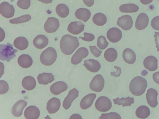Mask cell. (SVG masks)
Here are the masks:
<instances>
[{
	"instance_id": "cell-1",
	"label": "cell",
	"mask_w": 159,
	"mask_h": 119,
	"mask_svg": "<svg viewBox=\"0 0 159 119\" xmlns=\"http://www.w3.org/2000/svg\"><path fill=\"white\" fill-rule=\"evenodd\" d=\"M79 45L77 37L69 34L63 36L60 42V47L62 52L67 55L72 54Z\"/></svg>"
},
{
	"instance_id": "cell-2",
	"label": "cell",
	"mask_w": 159,
	"mask_h": 119,
	"mask_svg": "<svg viewBox=\"0 0 159 119\" xmlns=\"http://www.w3.org/2000/svg\"><path fill=\"white\" fill-rule=\"evenodd\" d=\"M147 86V82L144 78L138 76L134 78L129 85L130 92L135 96H140L145 92Z\"/></svg>"
},
{
	"instance_id": "cell-3",
	"label": "cell",
	"mask_w": 159,
	"mask_h": 119,
	"mask_svg": "<svg viewBox=\"0 0 159 119\" xmlns=\"http://www.w3.org/2000/svg\"><path fill=\"white\" fill-rule=\"evenodd\" d=\"M57 58V53L55 50L52 47H49L41 54L40 60L44 65L50 66L53 64Z\"/></svg>"
},
{
	"instance_id": "cell-4",
	"label": "cell",
	"mask_w": 159,
	"mask_h": 119,
	"mask_svg": "<svg viewBox=\"0 0 159 119\" xmlns=\"http://www.w3.org/2000/svg\"><path fill=\"white\" fill-rule=\"evenodd\" d=\"M0 49V60L7 62L15 57L17 51V50L13 48L12 45L9 43L1 44Z\"/></svg>"
},
{
	"instance_id": "cell-5",
	"label": "cell",
	"mask_w": 159,
	"mask_h": 119,
	"mask_svg": "<svg viewBox=\"0 0 159 119\" xmlns=\"http://www.w3.org/2000/svg\"><path fill=\"white\" fill-rule=\"evenodd\" d=\"M112 106L111 102L110 99L105 96L98 97L95 103L96 109L101 112H106L109 110Z\"/></svg>"
},
{
	"instance_id": "cell-6",
	"label": "cell",
	"mask_w": 159,
	"mask_h": 119,
	"mask_svg": "<svg viewBox=\"0 0 159 119\" xmlns=\"http://www.w3.org/2000/svg\"><path fill=\"white\" fill-rule=\"evenodd\" d=\"M104 86V80L103 77L100 74L95 76L92 80L89 87L93 91L97 92L101 91Z\"/></svg>"
},
{
	"instance_id": "cell-7",
	"label": "cell",
	"mask_w": 159,
	"mask_h": 119,
	"mask_svg": "<svg viewBox=\"0 0 159 119\" xmlns=\"http://www.w3.org/2000/svg\"><path fill=\"white\" fill-rule=\"evenodd\" d=\"M89 54L87 48L82 47L79 48L72 56L71 62L74 65L77 64L81 62L82 59L86 57Z\"/></svg>"
},
{
	"instance_id": "cell-8",
	"label": "cell",
	"mask_w": 159,
	"mask_h": 119,
	"mask_svg": "<svg viewBox=\"0 0 159 119\" xmlns=\"http://www.w3.org/2000/svg\"><path fill=\"white\" fill-rule=\"evenodd\" d=\"M15 9L13 6L6 2H2L0 5V13L4 17L9 18L13 16Z\"/></svg>"
},
{
	"instance_id": "cell-9",
	"label": "cell",
	"mask_w": 159,
	"mask_h": 119,
	"mask_svg": "<svg viewBox=\"0 0 159 119\" xmlns=\"http://www.w3.org/2000/svg\"><path fill=\"white\" fill-rule=\"evenodd\" d=\"M117 25L125 30L130 29L132 27L133 20L132 17L129 15H122L118 19Z\"/></svg>"
},
{
	"instance_id": "cell-10",
	"label": "cell",
	"mask_w": 159,
	"mask_h": 119,
	"mask_svg": "<svg viewBox=\"0 0 159 119\" xmlns=\"http://www.w3.org/2000/svg\"><path fill=\"white\" fill-rule=\"evenodd\" d=\"M59 26V20L53 17H48L44 26L45 30L48 33H52L56 31Z\"/></svg>"
},
{
	"instance_id": "cell-11",
	"label": "cell",
	"mask_w": 159,
	"mask_h": 119,
	"mask_svg": "<svg viewBox=\"0 0 159 119\" xmlns=\"http://www.w3.org/2000/svg\"><path fill=\"white\" fill-rule=\"evenodd\" d=\"M108 40L112 43L117 42L120 40L122 37V33L119 29L112 27L110 29L107 33Z\"/></svg>"
},
{
	"instance_id": "cell-12",
	"label": "cell",
	"mask_w": 159,
	"mask_h": 119,
	"mask_svg": "<svg viewBox=\"0 0 159 119\" xmlns=\"http://www.w3.org/2000/svg\"><path fill=\"white\" fill-rule=\"evenodd\" d=\"M149 18L148 15L144 13H141L136 19L135 27L138 30H142L147 26Z\"/></svg>"
},
{
	"instance_id": "cell-13",
	"label": "cell",
	"mask_w": 159,
	"mask_h": 119,
	"mask_svg": "<svg viewBox=\"0 0 159 119\" xmlns=\"http://www.w3.org/2000/svg\"><path fill=\"white\" fill-rule=\"evenodd\" d=\"M79 93L78 90L75 88L69 91L63 102L62 106L65 109L67 110L70 107L73 101L78 97Z\"/></svg>"
},
{
	"instance_id": "cell-14",
	"label": "cell",
	"mask_w": 159,
	"mask_h": 119,
	"mask_svg": "<svg viewBox=\"0 0 159 119\" xmlns=\"http://www.w3.org/2000/svg\"><path fill=\"white\" fill-rule=\"evenodd\" d=\"M84 25L80 21L71 22L68 25L67 29L69 32L73 35H78L83 31Z\"/></svg>"
},
{
	"instance_id": "cell-15",
	"label": "cell",
	"mask_w": 159,
	"mask_h": 119,
	"mask_svg": "<svg viewBox=\"0 0 159 119\" xmlns=\"http://www.w3.org/2000/svg\"><path fill=\"white\" fill-rule=\"evenodd\" d=\"M158 93L157 91L153 88H150L146 94V98L148 104L151 107L155 108L158 104L157 96Z\"/></svg>"
},
{
	"instance_id": "cell-16",
	"label": "cell",
	"mask_w": 159,
	"mask_h": 119,
	"mask_svg": "<svg viewBox=\"0 0 159 119\" xmlns=\"http://www.w3.org/2000/svg\"><path fill=\"white\" fill-rule=\"evenodd\" d=\"M68 86L66 83L62 81H58L54 83L50 87V90L53 95H57L65 91Z\"/></svg>"
},
{
	"instance_id": "cell-17",
	"label": "cell",
	"mask_w": 159,
	"mask_h": 119,
	"mask_svg": "<svg viewBox=\"0 0 159 119\" xmlns=\"http://www.w3.org/2000/svg\"><path fill=\"white\" fill-rule=\"evenodd\" d=\"M143 64L146 68L150 71H153L157 68V60L155 57L150 55L145 58Z\"/></svg>"
},
{
	"instance_id": "cell-18",
	"label": "cell",
	"mask_w": 159,
	"mask_h": 119,
	"mask_svg": "<svg viewBox=\"0 0 159 119\" xmlns=\"http://www.w3.org/2000/svg\"><path fill=\"white\" fill-rule=\"evenodd\" d=\"M60 105L61 102L59 99L53 97L48 101L46 108L49 113H54L59 110Z\"/></svg>"
},
{
	"instance_id": "cell-19",
	"label": "cell",
	"mask_w": 159,
	"mask_h": 119,
	"mask_svg": "<svg viewBox=\"0 0 159 119\" xmlns=\"http://www.w3.org/2000/svg\"><path fill=\"white\" fill-rule=\"evenodd\" d=\"M39 108L34 106H30L27 107L24 112L25 117L27 119H37L40 115Z\"/></svg>"
},
{
	"instance_id": "cell-20",
	"label": "cell",
	"mask_w": 159,
	"mask_h": 119,
	"mask_svg": "<svg viewBox=\"0 0 159 119\" xmlns=\"http://www.w3.org/2000/svg\"><path fill=\"white\" fill-rule=\"evenodd\" d=\"M27 105L26 101L20 100L17 101L13 105L11 109L12 115L16 117L21 116L23 113L24 108Z\"/></svg>"
},
{
	"instance_id": "cell-21",
	"label": "cell",
	"mask_w": 159,
	"mask_h": 119,
	"mask_svg": "<svg viewBox=\"0 0 159 119\" xmlns=\"http://www.w3.org/2000/svg\"><path fill=\"white\" fill-rule=\"evenodd\" d=\"M83 65L88 70L93 73L98 72L101 68V64L99 62L93 59L84 60Z\"/></svg>"
},
{
	"instance_id": "cell-22",
	"label": "cell",
	"mask_w": 159,
	"mask_h": 119,
	"mask_svg": "<svg viewBox=\"0 0 159 119\" xmlns=\"http://www.w3.org/2000/svg\"><path fill=\"white\" fill-rule=\"evenodd\" d=\"M96 96V95L95 93H91L84 97L80 102L81 108L84 110L89 108L92 105Z\"/></svg>"
},
{
	"instance_id": "cell-23",
	"label": "cell",
	"mask_w": 159,
	"mask_h": 119,
	"mask_svg": "<svg viewBox=\"0 0 159 119\" xmlns=\"http://www.w3.org/2000/svg\"><path fill=\"white\" fill-rule=\"evenodd\" d=\"M48 40L47 37L43 35H39L34 39L33 43L37 48L42 49L45 47L48 44Z\"/></svg>"
},
{
	"instance_id": "cell-24",
	"label": "cell",
	"mask_w": 159,
	"mask_h": 119,
	"mask_svg": "<svg viewBox=\"0 0 159 119\" xmlns=\"http://www.w3.org/2000/svg\"><path fill=\"white\" fill-rule=\"evenodd\" d=\"M91 15L90 11L87 8H80L75 12V15L78 19L84 22L87 21L90 18Z\"/></svg>"
},
{
	"instance_id": "cell-25",
	"label": "cell",
	"mask_w": 159,
	"mask_h": 119,
	"mask_svg": "<svg viewBox=\"0 0 159 119\" xmlns=\"http://www.w3.org/2000/svg\"><path fill=\"white\" fill-rule=\"evenodd\" d=\"M122 56L124 61L126 63L132 64L136 60V55L134 51L132 49L127 48L123 52Z\"/></svg>"
},
{
	"instance_id": "cell-26",
	"label": "cell",
	"mask_w": 159,
	"mask_h": 119,
	"mask_svg": "<svg viewBox=\"0 0 159 119\" xmlns=\"http://www.w3.org/2000/svg\"><path fill=\"white\" fill-rule=\"evenodd\" d=\"M18 63L22 68H27L30 67L33 64L32 58L27 54H22L19 56Z\"/></svg>"
},
{
	"instance_id": "cell-27",
	"label": "cell",
	"mask_w": 159,
	"mask_h": 119,
	"mask_svg": "<svg viewBox=\"0 0 159 119\" xmlns=\"http://www.w3.org/2000/svg\"><path fill=\"white\" fill-rule=\"evenodd\" d=\"M22 85L25 89L28 90H31L35 87L36 82L33 77L28 76L23 79L22 81Z\"/></svg>"
},
{
	"instance_id": "cell-28",
	"label": "cell",
	"mask_w": 159,
	"mask_h": 119,
	"mask_svg": "<svg viewBox=\"0 0 159 119\" xmlns=\"http://www.w3.org/2000/svg\"><path fill=\"white\" fill-rule=\"evenodd\" d=\"M37 79L39 83L43 85H47L54 80V76L51 73H43L39 74Z\"/></svg>"
},
{
	"instance_id": "cell-29",
	"label": "cell",
	"mask_w": 159,
	"mask_h": 119,
	"mask_svg": "<svg viewBox=\"0 0 159 119\" xmlns=\"http://www.w3.org/2000/svg\"><path fill=\"white\" fill-rule=\"evenodd\" d=\"M13 44L16 48L20 50H23L28 47L29 42L27 39L25 37H19L15 39Z\"/></svg>"
},
{
	"instance_id": "cell-30",
	"label": "cell",
	"mask_w": 159,
	"mask_h": 119,
	"mask_svg": "<svg viewBox=\"0 0 159 119\" xmlns=\"http://www.w3.org/2000/svg\"><path fill=\"white\" fill-rule=\"evenodd\" d=\"M119 9L120 11L123 13H135L139 10V7L133 3L125 4L121 5Z\"/></svg>"
},
{
	"instance_id": "cell-31",
	"label": "cell",
	"mask_w": 159,
	"mask_h": 119,
	"mask_svg": "<svg viewBox=\"0 0 159 119\" xmlns=\"http://www.w3.org/2000/svg\"><path fill=\"white\" fill-rule=\"evenodd\" d=\"M150 109L147 106L145 105L139 107L135 111L136 116L141 119L147 118L150 115Z\"/></svg>"
},
{
	"instance_id": "cell-32",
	"label": "cell",
	"mask_w": 159,
	"mask_h": 119,
	"mask_svg": "<svg viewBox=\"0 0 159 119\" xmlns=\"http://www.w3.org/2000/svg\"><path fill=\"white\" fill-rule=\"evenodd\" d=\"M117 53L116 50L113 48L107 49L104 53V57L105 60L110 62L114 61L117 59Z\"/></svg>"
},
{
	"instance_id": "cell-33",
	"label": "cell",
	"mask_w": 159,
	"mask_h": 119,
	"mask_svg": "<svg viewBox=\"0 0 159 119\" xmlns=\"http://www.w3.org/2000/svg\"><path fill=\"white\" fill-rule=\"evenodd\" d=\"M93 21L96 25L99 26L104 25L107 22V18L103 13L98 12L95 14L92 18Z\"/></svg>"
},
{
	"instance_id": "cell-34",
	"label": "cell",
	"mask_w": 159,
	"mask_h": 119,
	"mask_svg": "<svg viewBox=\"0 0 159 119\" xmlns=\"http://www.w3.org/2000/svg\"><path fill=\"white\" fill-rule=\"evenodd\" d=\"M113 101L115 104L121 105L123 107L125 106H130L132 104L134 103V98L129 96L125 98L122 97L120 99L117 97L113 99Z\"/></svg>"
},
{
	"instance_id": "cell-35",
	"label": "cell",
	"mask_w": 159,
	"mask_h": 119,
	"mask_svg": "<svg viewBox=\"0 0 159 119\" xmlns=\"http://www.w3.org/2000/svg\"><path fill=\"white\" fill-rule=\"evenodd\" d=\"M56 11L57 14L59 16L64 18L68 15L69 12V10L68 7L66 4L60 3L57 6Z\"/></svg>"
},
{
	"instance_id": "cell-36",
	"label": "cell",
	"mask_w": 159,
	"mask_h": 119,
	"mask_svg": "<svg viewBox=\"0 0 159 119\" xmlns=\"http://www.w3.org/2000/svg\"><path fill=\"white\" fill-rule=\"evenodd\" d=\"M31 18V17L30 15L26 14L17 18L11 19L9 21L10 23L12 24H20L28 22Z\"/></svg>"
},
{
	"instance_id": "cell-37",
	"label": "cell",
	"mask_w": 159,
	"mask_h": 119,
	"mask_svg": "<svg viewBox=\"0 0 159 119\" xmlns=\"http://www.w3.org/2000/svg\"><path fill=\"white\" fill-rule=\"evenodd\" d=\"M108 42L107 41L105 37L103 36H99L97 39V46L101 50L105 49L108 45Z\"/></svg>"
},
{
	"instance_id": "cell-38",
	"label": "cell",
	"mask_w": 159,
	"mask_h": 119,
	"mask_svg": "<svg viewBox=\"0 0 159 119\" xmlns=\"http://www.w3.org/2000/svg\"><path fill=\"white\" fill-rule=\"evenodd\" d=\"M100 119H121L120 115L116 112H111L108 113H102Z\"/></svg>"
},
{
	"instance_id": "cell-39",
	"label": "cell",
	"mask_w": 159,
	"mask_h": 119,
	"mask_svg": "<svg viewBox=\"0 0 159 119\" xmlns=\"http://www.w3.org/2000/svg\"><path fill=\"white\" fill-rule=\"evenodd\" d=\"M17 5L22 9H27L30 6V0H18Z\"/></svg>"
},
{
	"instance_id": "cell-40",
	"label": "cell",
	"mask_w": 159,
	"mask_h": 119,
	"mask_svg": "<svg viewBox=\"0 0 159 119\" xmlns=\"http://www.w3.org/2000/svg\"><path fill=\"white\" fill-rule=\"evenodd\" d=\"M0 94L6 93L8 90L9 86L6 82L1 80L0 81Z\"/></svg>"
},
{
	"instance_id": "cell-41",
	"label": "cell",
	"mask_w": 159,
	"mask_h": 119,
	"mask_svg": "<svg viewBox=\"0 0 159 119\" xmlns=\"http://www.w3.org/2000/svg\"><path fill=\"white\" fill-rule=\"evenodd\" d=\"M151 25L154 29L159 30V16H155L152 19Z\"/></svg>"
},
{
	"instance_id": "cell-42",
	"label": "cell",
	"mask_w": 159,
	"mask_h": 119,
	"mask_svg": "<svg viewBox=\"0 0 159 119\" xmlns=\"http://www.w3.org/2000/svg\"><path fill=\"white\" fill-rule=\"evenodd\" d=\"M91 53L96 57H98L101 55L102 51L99 50L96 46H89Z\"/></svg>"
},
{
	"instance_id": "cell-43",
	"label": "cell",
	"mask_w": 159,
	"mask_h": 119,
	"mask_svg": "<svg viewBox=\"0 0 159 119\" xmlns=\"http://www.w3.org/2000/svg\"><path fill=\"white\" fill-rule=\"evenodd\" d=\"M84 37H80L79 38H81L82 40L87 42L92 41L95 38V36L93 34L88 33H84Z\"/></svg>"
},
{
	"instance_id": "cell-44",
	"label": "cell",
	"mask_w": 159,
	"mask_h": 119,
	"mask_svg": "<svg viewBox=\"0 0 159 119\" xmlns=\"http://www.w3.org/2000/svg\"><path fill=\"white\" fill-rule=\"evenodd\" d=\"M114 67L116 69V71L111 72V75L116 77H119L121 73V68L116 66H114Z\"/></svg>"
},
{
	"instance_id": "cell-45",
	"label": "cell",
	"mask_w": 159,
	"mask_h": 119,
	"mask_svg": "<svg viewBox=\"0 0 159 119\" xmlns=\"http://www.w3.org/2000/svg\"><path fill=\"white\" fill-rule=\"evenodd\" d=\"M154 37L155 38V43L156 44V47L157 48V51H159V33L155 32Z\"/></svg>"
},
{
	"instance_id": "cell-46",
	"label": "cell",
	"mask_w": 159,
	"mask_h": 119,
	"mask_svg": "<svg viewBox=\"0 0 159 119\" xmlns=\"http://www.w3.org/2000/svg\"><path fill=\"white\" fill-rule=\"evenodd\" d=\"M152 78L154 82L159 84V71L153 74Z\"/></svg>"
},
{
	"instance_id": "cell-47",
	"label": "cell",
	"mask_w": 159,
	"mask_h": 119,
	"mask_svg": "<svg viewBox=\"0 0 159 119\" xmlns=\"http://www.w3.org/2000/svg\"><path fill=\"white\" fill-rule=\"evenodd\" d=\"M84 4L87 7H91L94 4V0H83Z\"/></svg>"
},
{
	"instance_id": "cell-48",
	"label": "cell",
	"mask_w": 159,
	"mask_h": 119,
	"mask_svg": "<svg viewBox=\"0 0 159 119\" xmlns=\"http://www.w3.org/2000/svg\"><path fill=\"white\" fill-rule=\"evenodd\" d=\"M70 119H82L81 116L78 114H74L71 116L70 118Z\"/></svg>"
},
{
	"instance_id": "cell-49",
	"label": "cell",
	"mask_w": 159,
	"mask_h": 119,
	"mask_svg": "<svg viewBox=\"0 0 159 119\" xmlns=\"http://www.w3.org/2000/svg\"><path fill=\"white\" fill-rule=\"evenodd\" d=\"M140 2L144 5H147L152 2L153 0H140Z\"/></svg>"
},
{
	"instance_id": "cell-50",
	"label": "cell",
	"mask_w": 159,
	"mask_h": 119,
	"mask_svg": "<svg viewBox=\"0 0 159 119\" xmlns=\"http://www.w3.org/2000/svg\"><path fill=\"white\" fill-rule=\"evenodd\" d=\"M38 1L41 2L45 4L50 3H52V0H38Z\"/></svg>"
},
{
	"instance_id": "cell-51",
	"label": "cell",
	"mask_w": 159,
	"mask_h": 119,
	"mask_svg": "<svg viewBox=\"0 0 159 119\" xmlns=\"http://www.w3.org/2000/svg\"></svg>"
}]
</instances>
